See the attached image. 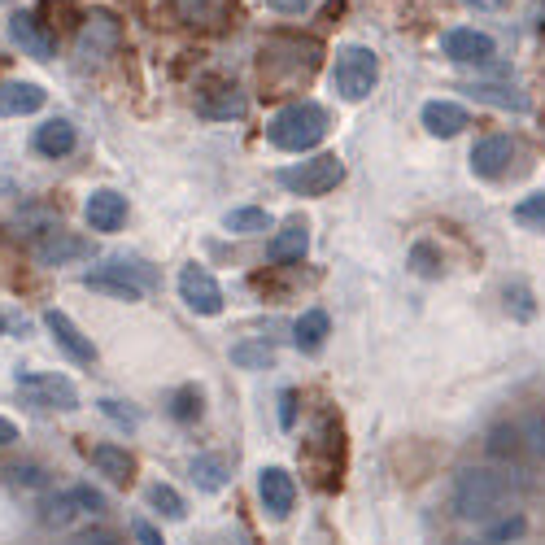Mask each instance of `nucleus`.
<instances>
[{
    "mask_svg": "<svg viewBox=\"0 0 545 545\" xmlns=\"http://www.w3.org/2000/svg\"><path fill=\"white\" fill-rule=\"evenodd\" d=\"M471 96H476V101H489V105H502V109H524V105H528L519 92H511V88H489V83L471 88Z\"/></svg>",
    "mask_w": 545,
    "mask_h": 545,
    "instance_id": "nucleus-29",
    "label": "nucleus"
},
{
    "mask_svg": "<svg viewBox=\"0 0 545 545\" xmlns=\"http://www.w3.org/2000/svg\"><path fill=\"white\" fill-rule=\"evenodd\" d=\"M79 545H114V537L96 528V532H83V537H79Z\"/></svg>",
    "mask_w": 545,
    "mask_h": 545,
    "instance_id": "nucleus-42",
    "label": "nucleus"
},
{
    "mask_svg": "<svg viewBox=\"0 0 545 545\" xmlns=\"http://www.w3.org/2000/svg\"><path fill=\"white\" fill-rule=\"evenodd\" d=\"M149 506H153V511H162L166 519H184V498H179L171 484H153V489H149Z\"/></svg>",
    "mask_w": 545,
    "mask_h": 545,
    "instance_id": "nucleus-27",
    "label": "nucleus"
},
{
    "mask_svg": "<svg viewBox=\"0 0 545 545\" xmlns=\"http://www.w3.org/2000/svg\"><path fill=\"white\" fill-rule=\"evenodd\" d=\"M524 528H528V524H524L519 515H506L502 524L489 528V541H493V545H498V541H515V537H524Z\"/></svg>",
    "mask_w": 545,
    "mask_h": 545,
    "instance_id": "nucleus-32",
    "label": "nucleus"
},
{
    "mask_svg": "<svg viewBox=\"0 0 545 545\" xmlns=\"http://www.w3.org/2000/svg\"><path fill=\"white\" fill-rule=\"evenodd\" d=\"M515 144L506 136H484L476 149H471V171H476L480 179H498L506 171V162H511Z\"/></svg>",
    "mask_w": 545,
    "mask_h": 545,
    "instance_id": "nucleus-13",
    "label": "nucleus"
},
{
    "mask_svg": "<svg viewBox=\"0 0 545 545\" xmlns=\"http://www.w3.org/2000/svg\"><path fill=\"white\" fill-rule=\"evenodd\" d=\"M441 48H445V57L450 62H463V66H484V62H493V40L484 31H476V27H458V31H445V40H441Z\"/></svg>",
    "mask_w": 545,
    "mask_h": 545,
    "instance_id": "nucleus-8",
    "label": "nucleus"
},
{
    "mask_svg": "<svg viewBox=\"0 0 545 545\" xmlns=\"http://www.w3.org/2000/svg\"><path fill=\"white\" fill-rule=\"evenodd\" d=\"M44 327L53 332V341L62 345L75 362H96V345L79 332L75 323H70V314H66V310H48V314H44Z\"/></svg>",
    "mask_w": 545,
    "mask_h": 545,
    "instance_id": "nucleus-11",
    "label": "nucleus"
},
{
    "mask_svg": "<svg viewBox=\"0 0 545 545\" xmlns=\"http://www.w3.org/2000/svg\"><path fill=\"white\" fill-rule=\"evenodd\" d=\"M327 341V314L323 310H306L297 319V349H306V354H314Z\"/></svg>",
    "mask_w": 545,
    "mask_h": 545,
    "instance_id": "nucleus-22",
    "label": "nucleus"
},
{
    "mask_svg": "<svg viewBox=\"0 0 545 545\" xmlns=\"http://www.w3.org/2000/svg\"><path fill=\"white\" fill-rule=\"evenodd\" d=\"M18 441V428L9 419H0V445H14Z\"/></svg>",
    "mask_w": 545,
    "mask_h": 545,
    "instance_id": "nucleus-43",
    "label": "nucleus"
},
{
    "mask_svg": "<svg viewBox=\"0 0 545 545\" xmlns=\"http://www.w3.org/2000/svg\"><path fill=\"white\" fill-rule=\"evenodd\" d=\"M201 114L205 118H240V114H245V96H240V88L218 83V88L201 92Z\"/></svg>",
    "mask_w": 545,
    "mask_h": 545,
    "instance_id": "nucleus-19",
    "label": "nucleus"
},
{
    "mask_svg": "<svg viewBox=\"0 0 545 545\" xmlns=\"http://www.w3.org/2000/svg\"><path fill=\"white\" fill-rule=\"evenodd\" d=\"M515 218L519 223H545V192H537V197L519 201L515 205Z\"/></svg>",
    "mask_w": 545,
    "mask_h": 545,
    "instance_id": "nucleus-33",
    "label": "nucleus"
},
{
    "mask_svg": "<svg viewBox=\"0 0 545 545\" xmlns=\"http://www.w3.org/2000/svg\"><path fill=\"white\" fill-rule=\"evenodd\" d=\"M101 410H105V415L114 419V423H123V428H136V423H140V415H136V410H127L123 402H109V397L101 402Z\"/></svg>",
    "mask_w": 545,
    "mask_h": 545,
    "instance_id": "nucleus-37",
    "label": "nucleus"
},
{
    "mask_svg": "<svg viewBox=\"0 0 545 545\" xmlns=\"http://www.w3.org/2000/svg\"><path fill=\"white\" fill-rule=\"evenodd\" d=\"M463 545H476V541H463Z\"/></svg>",
    "mask_w": 545,
    "mask_h": 545,
    "instance_id": "nucleus-45",
    "label": "nucleus"
},
{
    "mask_svg": "<svg viewBox=\"0 0 545 545\" xmlns=\"http://www.w3.org/2000/svg\"><path fill=\"white\" fill-rule=\"evenodd\" d=\"M35 149H40L44 157H66L70 149H75V127H70L66 118H53V123H44L40 131H35Z\"/></svg>",
    "mask_w": 545,
    "mask_h": 545,
    "instance_id": "nucleus-20",
    "label": "nucleus"
},
{
    "mask_svg": "<svg viewBox=\"0 0 545 545\" xmlns=\"http://www.w3.org/2000/svg\"><path fill=\"white\" fill-rule=\"evenodd\" d=\"M506 306H511L519 319H532V301H528L524 288H511V293H506Z\"/></svg>",
    "mask_w": 545,
    "mask_h": 545,
    "instance_id": "nucleus-38",
    "label": "nucleus"
},
{
    "mask_svg": "<svg viewBox=\"0 0 545 545\" xmlns=\"http://www.w3.org/2000/svg\"><path fill=\"white\" fill-rule=\"evenodd\" d=\"M83 253H88L83 240L66 236V232H44V240L35 245V262H40V266H62L70 258H83Z\"/></svg>",
    "mask_w": 545,
    "mask_h": 545,
    "instance_id": "nucleus-17",
    "label": "nucleus"
},
{
    "mask_svg": "<svg viewBox=\"0 0 545 545\" xmlns=\"http://www.w3.org/2000/svg\"><path fill=\"white\" fill-rule=\"evenodd\" d=\"M70 498H75L83 511H92V515H101L105 511V498L96 489H88V484H79V489H70Z\"/></svg>",
    "mask_w": 545,
    "mask_h": 545,
    "instance_id": "nucleus-35",
    "label": "nucleus"
},
{
    "mask_svg": "<svg viewBox=\"0 0 545 545\" xmlns=\"http://www.w3.org/2000/svg\"><path fill=\"white\" fill-rule=\"evenodd\" d=\"M75 498L70 493H57V498H44V524L48 528H66L70 519H75Z\"/></svg>",
    "mask_w": 545,
    "mask_h": 545,
    "instance_id": "nucleus-28",
    "label": "nucleus"
},
{
    "mask_svg": "<svg viewBox=\"0 0 545 545\" xmlns=\"http://www.w3.org/2000/svg\"><path fill=\"white\" fill-rule=\"evenodd\" d=\"M131 537H136V545H166V541H162V532H157L144 515L131 519Z\"/></svg>",
    "mask_w": 545,
    "mask_h": 545,
    "instance_id": "nucleus-34",
    "label": "nucleus"
},
{
    "mask_svg": "<svg viewBox=\"0 0 545 545\" xmlns=\"http://www.w3.org/2000/svg\"><path fill=\"white\" fill-rule=\"evenodd\" d=\"M179 297L188 301V310L197 314H218L223 310V288L210 271H201V266H184L179 271Z\"/></svg>",
    "mask_w": 545,
    "mask_h": 545,
    "instance_id": "nucleus-6",
    "label": "nucleus"
},
{
    "mask_svg": "<svg viewBox=\"0 0 545 545\" xmlns=\"http://www.w3.org/2000/svg\"><path fill=\"white\" fill-rule=\"evenodd\" d=\"M83 288H92V293H105V297H118V301H140L144 288L131 280V275H123L114 262L105 266V271H88L83 275Z\"/></svg>",
    "mask_w": 545,
    "mask_h": 545,
    "instance_id": "nucleus-14",
    "label": "nucleus"
},
{
    "mask_svg": "<svg viewBox=\"0 0 545 545\" xmlns=\"http://www.w3.org/2000/svg\"><path fill=\"white\" fill-rule=\"evenodd\" d=\"M227 232H240V236L271 232V214L266 210H232L227 214Z\"/></svg>",
    "mask_w": 545,
    "mask_h": 545,
    "instance_id": "nucleus-25",
    "label": "nucleus"
},
{
    "mask_svg": "<svg viewBox=\"0 0 545 545\" xmlns=\"http://www.w3.org/2000/svg\"><path fill=\"white\" fill-rule=\"evenodd\" d=\"M9 40H14L27 57H35V62H48V57L57 53V35L48 31L35 14H14V18H9Z\"/></svg>",
    "mask_w": 545,
    "mask_h": 545,
    "instance_id": "nucleus-7",
    "label": "nucleus"
},
{
    "mask_svg": "<svg viewBox=\"0 0 545 545\" xmlns=\"http://www.w3.org/2000/svg\"><path fill=\"white\" fill-rule=\"evenodd\" d=\"M280 406H284V410H280V423H284V428H293V419H297V397H293V393H284V397H280Z\"/></svg>",
    "mask_w": 545,
    "mask_h": 545,
    "instance_id": "nucleus-40",
    "label": "nucleus"
},
{
    "mask_svg": "<svg viewBox=\"0 0 545 545\" xmlns=\"http://www.w3.org/2000/svg\"><path fill=\"white\" fill-rule=\"evenodd\" d=\"M0 336H5V319H0Z\"/></svg>",
    "mask_w": 545,
    "mask_h": 545,
    "instance_id": "nucleus-44",
    "label": "nucleus"
},
{
    "mask_svg": "<svg viewBox=\"0 0 545 545\" xmlns=\"http://www.w3.org/2000/svg\"><path fill=\"white\" fill-rule=\"evenodd\" d=\"M83 218H88L92 232H118L127 218V197H118L114 188H101L92 192L88 205H83Z\"/></svg>",
    "mask_w": 545,
    "mask_h": 545,
    "instance_id": "nucleus-10",
    "label": "nucleus"
},
{
    "mask_svg": "<svg viewBox=\"0 0 545 545\" xmlns=\"http://www.w3.org/2000/svg\"><path fill=\"white\" fill-rule=\"evenodd\" d=\"M232 362H236V367H245V371H258V367H271V362H275V349L266 341H249V345L232 349Z\"/></svg>",
    "mask_w": 545,
    "mask_h": 545,
    "instance_id": "nucleus-26",
    "label": "nucleus"
},
{
    "mask_svg": "<svg viewBox=\"0 0 545 545\" xmlns=\"http://www.w3.org/2000/svg\"><path fill=\"white\" fill-rule=\"evenodd\" d=\"M454 511L463 519H498L511 515V484H506L498 471H484V467H467L454 484Z\"/></svg>",
    "mask_w": 545,
    "mask_h": 545,
    "instance_id": "nucleus-1",
    "label": "nucleus"
},
{
    "mask_svg": "<svg viewBox=\"0 0 545 545\" xmlns=\"http://www.w3.org/2000/svg\"><path fill=\"white\" fill-rule=\"evenodd\" d=\"M92 467L101 471V476H109L114 484H127L131 476H136V458H131L123 445H96V450H92Z\"/></svg>",
    "mask_w": 545,
    "mask_h": 545,
    "instance_id": "nucleus-18",
    "label": "nucleus"
},
{
    "mask_svg": "<svg viewBox=\"0 0 545 545\" xmlns=\"http://www.w3.org/2000/svg\"><path fill=\"white\" fill-rule=\"evenodd\" d=\"M258 498L262 506L271 511L275 519H284L288 511H293V502H297V480L288 476L284 467H262V476H258Z\"/></svg>",
    "mask_w": 545,
    "mask_h": 545,
    "instance_id": "nucleus-9",
    "label": "nucleus"
},
{
    "mask_svg": "<svg viewBox=\"0 0 545 545\" xmlns=\"http://www.w3.org/2000/svg\"><path fill=\"white\" fill-rule=\"evenodd\" d=\"M266 136H271V144H275V149H284V153H306V149H314V144L327 136V114L319 105H310V101L288 105V109H280V114L271 118Z\"/></svg>",
    "mask_w": 545,
    "mask_h": 545,
    "instance_id": "nucleus-2",
    "label": "nucleus"
},
{
    "mask_svg": "<svg viewBox=\"0 0 545 545\" xmlns=\"http://www.w3.org/2000/svg\"><path fill=\"white\" fill-rule=\"evenodd\" d=\"M519 432H524V441L545 458V419H528V423H519Z\"/></svg>",
    "mask_w": 545,
    "mask_h": 545,
    "instance_id": "nucleus-36",
    "label": "nucleus"
},
{
    "mask_svg": "<svg viewBox=\"0 0 545 545\" xmlns=\"http://www.w3.org/2000/svg\"><path fill=\"white\" fill-rule=\"evenodd\" d=\"M341 179H345V166H341V157H332V153L310 157V162H297V166H288V171H280V184L288 192H297V197H323V192H332Z\"/></svg>",
    "mask_w": 545,
    "mask_h": 545,
    "instance_id": "nucleus-4",
    "label": "nucleus"
},
{
    "mask_svg": "<svg viewBox=\"0 0 545 545\" xmlns=\"http://www.w3.org/2000/svg\"><path fill=\"white\" fill-rule=\"evenodd\" d=\"M14 480L18 484H31V489H35V484H44V471L40 467H14Z\"/></svg>",
    "mask_w": 545,
    "mask_h": 545,
    "instance_id": "nucleus-39",
    "label": "nucleus"
},
{
    "mask_svg": "<svg viewBox=\"0 0 545 545\" xmlns=\"http://www.w3.org/2000/svg\"><path fill=\"white\" fill-rule=\"evenodd\" d=\"M271 9H280V14H301V9L310 5V0H266Z\"/></svg>",
    "mask_w": 545,
    "mask_h": 545,
    "instance_id": "nucleus-41",
    "label": "nucleus"
},
{
    "mask_svg": "<svg viewBox=\"0 0 545 545\" xmlns=\"http://www.w3.org/2000/svg\"><path fill=\"white\" fill-rule=\"evenodd\" d=\"M171 415H175L179 423H192V419L201 415V393L192 389V384H188V389H179V393H175V402H171Z\"/></svg>",
    "mask_w": 545,
    "mask_h": 545,
    "instance_id": "nucleus-30",
    "label": "nucleus"
},
{
    "mask_svg": "<svg viewBox=\"0 0 545 545\" xmlns=\"http://www.w3.org/2000/svg\"><path fill=\"white\" fill-rule=\"evenodd\" d=\"M410 266H415L419 275H441V253H436L428 240H419V245L410 249Z\"/></svg>",
    "mask_w": 545,
    "mask_h": 545,
    "instance_id": "nucleus-31",
    "label": "nucleus"
},
{
    "mask_svg": "<svg viewBox=\"0 0 545 545\" xmlns=\"http://www.w3.org/2000/svg\"><path fill=\"white\" fill-rule=\"evenodd\" d=\"M40 105H44V88H40V83H5V88H0V118L35 114Z\"/></svg>",
    "mask_w": 545,
    "mask_h": 545,
    "instance_id": "nucleus-16",
    "label": "nucleus"
},
{
    "mask_svg": "<svg viewBox=\"0 0 545 545\" xmlns=\"http://www.w3.org/2000/svg\"><path fill=\"white\" fill-rule=\"evenodd\" d=\"M310 249V236H306V227L301 223H288L284 232H275L271 240V258L275 262H301V253Z\"/></svg>",
    "mask_w": 545,
    "mask_h": 545,
    "instance_id": "nucleus-21",
    "label": "nucleus"
},
{
    "mask_svg": "<svg viewBox=\"0 0 545 545\" xmlns=\"http://www.w3.org/2000/svg\"><path fill=\"white\" fill-rule=\"evenodd\" d=\"M423 127H428L432 136L450 140V136H458V131L467 127V109L454 105V101H428V105H423Z\"/></svg>",
    "mask_w": 545,
    "mask_h": 545,
    "instance_id": "nucleus-15",
    "label": "nucleus"
},
{
    "mask_svg": "<svg viewBox=\"0 0 545 545\" xmlns=\"http://www.w3.org/2000/svg\"><path fill=\"white\" fill-rule=\"evenodd\" d=\"M519 450H524V432H519L515 423H498V428L489 432V454H498V458H515Z\"/></svg>",
    "mask_w": 545,
    "mask_h": 545,
    "instance_id": "nucleus-24",
    "label": "nucleus"
},
{
    "mask_svg": "<svg viewBox=\"0 0 545 545\" xmlns=\"http://www.w3.org/2000/svg\"><path fill=\"white\" fill-rule=\"evenodd\" d=\"M375 79H380V62H375L371 48L362 44H349L336 53V66H332V88L345 96V101H362L371 96Z\"/></svg>",
    "mask_w": 545,
    "mask_h": 545,
    "instance_id": "nucleus-3",
    "label": "nucleus"
},
{
    "mask_svg": "<svg viewBox=\"0 0 545 545\" xmlns=\"http://www.w3.org/2000/svg\"><path fill=\"white\" fill-rule=\"evenodd\" d=\"M18 393L27 397L31 406H44V410H75L79 406V389L66 375H53V371H31V375L18 371Z\"/></svg>",
    "mask_w": 545,
    "mask_h": 545,
    "instance_id": "nucleus-5",
    "label": "nucleus"
},
{
    "mask_svg": "<svg viewBox=\"0 0 545 545\" xmlns=\"http://www.w3.org/2000/svg\"><path fill=\"white\" fill-rule=\"evenodd\" d=\"M118 18L114 14H101V9H96V14L88 18V27H83V35H79V48H83V57H109L118 48Z\"/></svg>",
    "mask_w": 545,
    "mask_h": 545,
    "instance_id": "nucleus-12",
    "label": "nucleus"
},
{
    "mask_svg": "<svg viewBox=\"0 0 545 545\" xmlns=\"http://www.w3.org/2000/svg\"><path fill=\"white\" fill-rule=\"evenodd\" d=\"M192 480L201 484L205 493H218L227 484V467H223V458H210V454H201V458H192Z\"/></svg>",
    "mask_w": 545,
    "mask_h": 545,
    "instance_id": "nucleus-23",
    "label": "nucleus"
}]
</instances>
